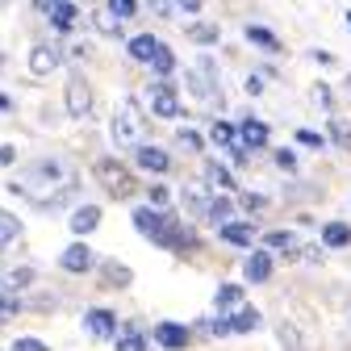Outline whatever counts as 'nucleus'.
I'll return each mask as SVG.
<instances>
[{
	"mask_svg": "<svg viewBox=\"0 0 351 351\" xmlns=\"http://www.w3.org/2000/svg\"><path fill=\"white\" fill-rule=\"evenodd\" d=\"M109 130H113V143L117 147H143V134H147V113H143V105L134 97H125L117 105Z\"/></svg>",
	"mask_w": 351,
	"mask_h": 351,
	"instance_id": "f257e3e1",
	"label": "nucleus"
},
{
	"mask_svg": "<svg viewBox=\"0 0 351 351\" xmlns=\"http://www.w3.org/2000/svg\"><path fill=\"white\" fill-rule=\"evenodd\" d=\"M93 176H97V184H101L109 197H117V201H125V197L138 193L134 171H130L121 159H97V163H93Z\"/></svg>",
	"mask_w": 351,
	"mask_h": 351,
	"instance_id": "f03ea898",
	"label": "nucleus"
},
{
	"mask_svg": "<svg viewBox=\"0 0 351 351\" xmlns=\"http://www.w3.org/2000/svg\"><path fill=\"white\" fill-rule=\"evenodd\" d=\"M189 93L201 101V105H222V93H217V67L209 59H197V67L189 71Z\"/></svg>",
	"mask_w": 351,
	"mask_h": 351,
	"instance_id": "7ed1b4c3",
	"label": "nucleus"
},
{
	"mask_svg": "<svg viewBox=\"0 0 351 351\" xmlns=\"http://www.w3.org/2000/svg\"><path fill=\"white\" fill-rule=\"evenodd\" d=\"M147 105H151L155 117H180V93H176L167 80H155L147 88Z\"/></svg>",
	"mask_w": 351,
	"mask_h": 351,
	"instance_id": "20e7f679",
	"label": "nucleus"
},
{
	"mask_svg": "<svg viewBox=\"0 0 351 351\" xmlns=\"http://www.w3.org/2000/svg\"><path fill=\"white\" fill-rule=\"evenodd\" d=\"M67 113L71 117H88V113H93V88H88V80L80 71L67 75Z\"/></svg>",
	"mask_w": 351,
	"mask_h": 351,
	"instance_id": "39448f33",
	"label": "nucleus"
},
{
	"mask_svg": "<svg viewBox=\"0 0 351 351\" xmlns=\"http://www.w3.org/2000/svg\"><path fill=\"white\" fill-rule=\"evenodd\" d=\"M151 339L159 347H167V351H184L193 343V330L180 326V322H159V326H151Z\"/></svg>",
	"mask_w": 351,
	"mask_h": 351,
	"instance_id": "423d86ee",
	"label": "nucleus"
},
{
	"mask_svg": "<svg viewBox=\"0 0 351 351\" xmlns=\"http://www.w3.org/2000/svg\"><path fill=\"white\" fill-rule=\"evenodd\" d=\"M93 263H97V255H93V247H88V243H71V247L59 255V268H63V272H71V276L93 272Z\"/></svg>",
	"mask_w": 351,
	"mask_h": 351,
	"instance_id": "0eeeda50",
	"label": "nucleus"
},
{
	"mask_svg": "<svg viewBox=\"0 0 351 351\" xmlns=\"http://www.w3.org/2000/svg\"><path fill=\"white\" fill-rule=\"evenodd\" d=\"M180 201H184V209H189L193 217H205V209H209V201H213V189H209L205 180H189V184L180 189Z\"/></svg>",
	"mask_w": 351,
	"mask_h": 351,
	"instance_id": "6e6552de",
	"label": "nucleus"
},
{
	"mask_svg": "<svg viewBox=\"0 0 351 351\" xmlns=\"http://www.w3.org/2000/svg\"><path fill=\"white\" fill-rule=\"evenodd\" d=\"M272 268H276V259H272V251H251L247 255V263H243V280H251V285H263L272 276Z\"/></svg>",
	"mask_w": 351,
	"mask_h": 351,
	"instance_id": "1a4fd4ad",
	"label": "nucleus"
},
{
	"mask_svg": "<svg viewBox=\"0 0 351 351\" xmlns=\"http://www.w3.org/2000/svg\"><path fill=\"white\" fill-rule=\"evenodd\" d=\"M234 143H239L243 151H259V147H268V125L255 121V117H247V121L234 130Z\"/></svg>",
	"mask_w": 351,
	"mask_h": 351,
	"instance_id": "9d476101",
	"label": "nucleus"
},
{
	"mask_svg": "<svg viewBox=\"0 0 351 351\" xmlns=\"http://www.w3.org/2000/svg\"><path fill=\"white\" fill-rule=\"evenodd\" d=\"M84 330L93 339H113L117 335V314L113 310H88L84 314Z\"/></svg>",
	"mask_w": 351,
	"mask_h": 351,
	"instance_id": "9b49d317",
	"label": "nucleus"
},
{
	"mask_svg": "<svg viewBox=\"0 0 351 351\" xmlns=\"http://www.w3.org/2000/svg\"><path fill=\"white\" fill-rule=\"evenodd\" d=\"M134 159H138V167H143V171H155V176H163V171L171 167V155H167L163 147H147V143H143V147H134Z\"/></svg>",
	"mask_w": 351,
	"mask_h": 351,
	"instance_id": "f8f14e48",
	"label": "nucleus"
},
{
	"mask_svg": "<svg viewBox=\"0 0 351 351\" xmlns=\"http://www.w3.org/2000/svg\"><path fill=\"white\" fill-rule=\"evenodd\" d=\"M59 63H63L59 47H47V42H42V47H34V51H29V71H34V75H51Z\"/></svg>",
	"mask_w": 351,
	"mask_h": 351,
	"instance_id": "ddd939ff",
	"label": "nucleus"
},
{
	"mask_svg": "<svg viewBox=\"0 0 351 351\" xmlns=\"http://www.w3.org/2000/svg\"><path fill=\"white\" fill-rule=\"evenodd\" d=\"M217 234H222L230 247H251L255 243V226L251 222H234V217H230L226 226H217Z\"/></svg>",
	"mask_w": 351,
	"mask_h": 351,
	"instance_id": "4468645a",
	"label": "nucleus"
},
{
	"mask_svg": "<svg viewBox=\"0 0 351 351\" xmlns=\"http://www.w3.org/2000/svg\"><path fill=\"white\" fill-rule=\"evenodd\" d=\"M247 42H251V47H259V51H268V55H280L285 51V42L268 25H247Z\"/></svg>",
	"mask_w": 351,
	"mask_h": 351,
	"instance_id": "2eb2a0df",
	"label": "nucleus"
},
{
	"mask_svg": "<svg viewBox=\"0 0 351 351\" xmlns=\"http://www.w3.org/2000/svg\"><path fill=\"white\" fill-rule=\"evenodd\" d=\"M97 226H101V209H97V205H80V209L71 213V234L84 239V234H93Z\"/></svg>",
	"mask_w": 351,
	"mask_h": 351,
	"instance_id": "dca6fc26",
	"label": "nucleus"
},
{
	"mask_svg": "<svg viewBox=\"0 0 351 351\" xmlns=\"http://www.w3.org/2000/svg\"><path fill=\"white\" fill-rule=\"evenodd\" d=\"M34 280H38L34 268H9L5 276H0V289H5V293H21V289H29Z\"/></svg>",
	"mask_w": 351,
	"mask_h": 351,
	"instance_id": "f3484780",
	"label": "nucleus"
},
{
	"mask_svg": "<svg viewBox=\"0 0 351 351\" xmlns=\"http://www.w3.org/2000/svg\"><path fill=\"white\" fill-rule=\"evenodd\" d=\"M201 180H205L209 189H226V193H234V171L222 167V163H205V176H201Z\"/></svg>",
	"mask_w": 351,
	"mask_h": 351,
	"instance_id": "a211bd4d",
	"label": "nucleus"
},
{
	"mask_svg": "<svg viewBox=\"0 0 351 351\" xmlns=\"http://www.w3.org/2000/svg\"><path fill=\"white\" fill-rule=\"evenodd\" d=\"M47 17H51V25H55L59 34H71V25H75V5H71V0H59Z\"/></svg>",
	"mask_w": 351,
	"mask_h": 351,
	"instance_id": "6ab92c4d",
	"label": "nucleus"
},
{
	"mask_svg": "<svg viewBox=\"0 0 351 351\" xmlns=\"http://www.w3.org/2000/svg\"><path fill=\"white\" fill-rule=\"evenodd\" d=\"M230 213H234V201H230V197H217V193H213V201H209L205 217H209L213 226H226V222H230Z\"/></svg>",
	"mask_w": 351,
	"mask_h": 351,
	"instance_id": "aec40b11",
	"label": "nucleus"
},
{
	"mask_svg": "<svg viewBox=\"0 0 351 351\" xmlns=\"http://www.w3.org/2000/svg\"><path fill=\"white\" fill-rule=\"evenodd\" d=\"M113 347H117V351H147V339H143L134 326H117V335H113Z\"/></svg>",
	"mask_w": 351,
	"mask_h": 351,
	"instance_id": "412c9836",
	"label": "nucleus"
},
{
	"mask_svg": "<svg viewBox=\"0 0 351 351\" xmlns=\"http://www.w3.org/2000/svg\"><path fill=\"white\" fill-rule=\"evenodd\" d=\"M234 305H243V285H222L213 293V310L222 314V310H234Z\"/></svg>",
	"mask_w": 351,
	"mask_h": 351,
	"instance_id": "4be33fe9",
	"label": "nucleus"
},
{
	"mask_svg": "<svg viewBox=\"0 0 351 351\" xmlns=\"http://www.w3.org/2000/svg\"><path fill=\"white\" fill-rule=\"evenodd\" d=\"M259 326V310H255V305H243V310L230 318V335H251Z\"/></svg>",
	"mask_w": 351,
	"mask_h": 351,
	"instance_id": "5701e85b",
	"label": "nucleus"
},
{
	"mask_svg": "<svg viewBox=\"0 0 351 351\" xmlns=\"http://www.w3.org/2000/svg\"><path fill=\"white\" fill-rule=\"evenodd\" d=\"M155 47H159V38H151V34H138V38H130V59H138V63H151Z\"/></svg>",
	"mask_w": 351,
	"mask_h": 351,
	"instance_id": "b1692460",
	"label": "nucleus"
},
{
	"mask_svg": "<svg viewBox=\"0 0 351 351\" xmlns=\"http://www.w3.org/2000/svg\"><path fill=\"white\" fill-rule=\"evenodd\" d=\"M189 38L201 42V47H213V42L222 38V25H213V21H193V25H189Z\"/></svg>",
	"mask_w": 351,
	"mask_h": 351,
	"instance_id": "393cba45",
	"label": "nucleus"
},
{
	"mask_svg": "<svg viewBox=\"0 0 351 351\" xmlns=\"http://www.w3.org/2000/svg\"><path fill=\"white\" fill-rule=\"evenodd\" d=\"M322 243L326 247H351V226L347 222H326L322 226Z\"/></svg>",
	"mask_w": 351,
	"mask_h": 351,
	"instance_id": "a878e982",
	"label": "nucleus"
},
{
	"mask_svg": "<svg viewBox=\"0 0 351 351\" xmlns=\"http://www.w3.org/2000/svg\"><path fill=\"white\" fill-rule=\"evenodd\" d=\"M151 67L159 71V80H167V75L176 71V55H171V47H163V42H159L155 55H151Z\"/></svg>",
	"mask_w": 351,
	"mask_h": 351,
	"instance_id": "bb28decb",
	"label": "nucleus"
},
{
	"mask_svg": "<svg viewBox=\"0 0 351 351\" xmlns=\"http://www.w3.org/2000/svg\"><path fill=\"white\" fill-rule=\"evenodd\" d=\"M93 21H97V29H101L105 38H121V21H117V17H113V13H109L105 5H101V9L93 13Z\"/></svg>",
	"mask_w": 351,
	"mask_h": 351,
	"instance_id": "cd10ccee",
	"label": "nucleus"
},
{
	"mask_svg": "<svg viewBox=\"0 0 351 351\" xmlns=\"http://www.w3.org/2000/svg\"><path fill=\"white\" fill-rule=\"evenodd\" d=\"M101 276H105V285H130V280H134V272H130L125 268V263H105V268H101Z\"/></svg>",
	"mask_w": 351,
	"mask_h": 351,
	"instance_id": "c85d7f7f",
	"label": "nucleus"
},
{
	"mask_svg": "<svg viewBox=\"0 0 351 351\" xmlns=\"http://www.w3.org/2000/svg\"><path fill=\"white\" fill-rule=\"evenodd\" d=\"M209 143L213 147H234V125L230 121H213L209 125Z\"/></svg>",
	"mask_w": 351,
	"mask_h": 351,
	"instance_id": "c756f323",
	"label": "nucleus"
},
{
	"mask_svg": "<svg viewBox=\"0 0 351 351\" xmlns=\"http://www.w3.org/2000/svg\"><path fill=\"white\" fill-rule=\"evenodd\" d=\"M289 247H297V239H293L289 230H272V234H263V251H289Z\"/></svg>",
	"mask_w": 351,
	"mask_h": 351,
	"instance_id": "7c9ffc66",
	"label": "nucleus"
},
{
	"mask_svg": "<svg viewBox=\"0 0 351 351\" xmlns=\"http://www.w3.org/2000/svg\"><path fill=\"white\" fill-rule=\"evenodd\" d=\"M17 234H21V222H17L13 213H5V209H0V247H5V243H13Z\"/></svg>",
	"mask_w": 351,
	"mask_h": 351,
	"instance_id": "2f4dec72",
	"label": "nucleus"
},
{
	"mask_svg": "<svg viewBox=\"0 0 351 351\" xmlns=\"http://www.w3.org/2000/svg\"><path fill=\"white\" fill-rule=\"evenodd\" d=\"M330 138H335L339 147H347V151H351V121H343V117H330Z\"/></svg>",
	"mask_w": 351,
	"mask_h": 351,
	"instance_id": "473e14b6",
	"label": "nucleus"
},
{
	"mask_svg": "<svg viewBox=\"0 0 351 351\" xmlns=\"http://www.w3.org/2000/svg\"><path fill=\"white\" fill-rule=\"evenodd\" d=\"M117 21H125V17H134L138 13V0H109V5H105Z\"/></svg>",
	"mask_w": 351,
	"mask_h": 351,
	"instance_id": "72a5a7b5",
	"label": "nucleus"
},
{
	"mask_svg": "<svg viewBox=\"0 0 351 351\" xmlns=\"http://www.w3.org/2000/svg\"><path fill=\"white\" fill-rule=\"evenodd\" d=\"M297 143L310 147V151H322L326 147V134H318V130H297Z\"/></svg>",
	"mask_w": 351,
	"mask_h": 351,
	"instance_id": "f704fd0d",
	"label": "nucleus"
},
{
	"mask_svg": "<svg viewBox=\"0 0 351 351\" xmlns=\"http://www.w3.org/2000/svg\"><path fill=\"white\" fill-rule=\"evenodd\" d=\"M176 143H180V147H184V151H201V147H205V138H201V134H197V130H189V125H184V130H180V134H176Z\"/></svg>",
	"mask_w": 351,
	"mask_h": 351,
	"instance_id": "c9c22d12",
	"label": "nucleus"
},
{
	"mask_svg": "<svg viewBox=\"0 0 351 351\" xmlns=\"http://www.w3.org/2000/svg\"><path fill=\"white\" fill-rule=\"evenodd\" d=\"M205 330H209L213 339H230V318H226V314H217L213 322H205Z\"/></svg>",
	"mask_w": 351,
	"mask_h": 351,
	"instance_id": "e433bc0d",
	"label": "nucleus"
},
{
	"mask_svg": "<svg viewBox=\"0 0 351 351\" xmlns=\"http://www.w3.org/2000/svg\"><path fill=\"white\" fill-rule=\"evenodd\" d=\"M21 310V301L13 297V293H5V289H0V318H13Z\"/></svg>",
	"mask_w": 351,
	"mask_h": 351,
	"instance_id": "4c0bfd02",
	"label": "nucleus"
},
{
	"mask_svg": "<svg viewBox=\"0 0 351 351\" xmlns=\"http://www.w3.org/2000/svg\"><path fill=\"white\" fill-rule=\"evenodd\" d=\"M147 197H151V209H167V201H171V193H167L163 184H151Z\"/></svg>",
	"mask_w": 351,
	"mask_h": 351,
	"instance_id": "58836bf2",
	"label": "nucleus"
},
{
	"mask_svg": "<svg viewBox=\"0 0 351 351\" xmlns=\"http://www.w3.org/2000/svg\"><path fill=\"white\" fill-rule=\"evenodd\" d=\"M239 201H243V209H247V213H259V209H268V197H259V193H243Z\"/></svg>",
	"mask_w": 351,
	"mask_h": 351,
	"instance_id": "ea45409f",
	"label": "nucleus"
},
{
	"mask_svg": "<svg viewBox=\"0 0 351 351\" xmlns=\"http://www.w3.org/2000/svg\"><path fill=\"white\" fill-rule=\"evenodd\" d=\"M276 167H280V171H289V176H293V171H297V155H293V151H289V147H280V151H276Z\"/></svg>",
	"mask_w": 351,
	"mask_h": 351,
	"instance_id": "a19ab883",
	"label": "nucleus"
},
{
	"mask_svg": "<svg viewBox=\"0 0 351 351\" xmlns=\"http://www.w3.org/2000/svg\"><path fill=\"white\" fill-rule=\"evenodd\" d=\"M314 101H318L322 109H335V93H330L326 84H314Z\"/></svg>",
	"mask_w": 351,
	"mask_h": 351,
	"instance_id": "79ce46f5",
	"label": "nucleus"
},
{
	"mask_svg": "<svg viewBox=\"0 0 351 351\" xmlns=\"http://www.w3.org/2000/svg\"><path fill=\"white\" fill-rule=\"evenodd\" d=\"M147 9H151L155 17H171V13H176V5H171V0H147Z\"/></svg>",
	"mask_w": 351,
	"mask_h": 351,
	"instance_id": "37998d69",
	"label": "nucleus"
},
{
	"mask_svg": "<svg viewBox=\"0 0 351 351\" xmlns=\"http://www.w3.org/2000/svg\"><path fill=\"white\" fill-rule=\"evenodd\" d=\"M13 351H51V347L42 343V339H17V343H13Z\"/></svg>",
	"mask_w": 351,
	"mask_h": 351,
	"instance_id": "c03bdc74",
	"label": "nucleus"
},
{
	"mask_svg": "<svg viewBox=\"0 0 351 351\" xmlns=\"http://www.w3.org/2000/svg\"><path fill=\"white\" fill-rule=\"evenodd\" d=\"M176 9H184V13H201V0H171Z\"/></svg>",
	"mask_w": 351,
	"mask_h": 351,
	"instance_id": "a18cd8bd",
	"label": "nucleus"
},
{
	"mask_svg": "<svg viewBox=\"0 0 351 351\" xmlns=\"http://www.w3.org/2000/svg\"><path fill=\"white\" fill-rule=\"evenodd\" d=\"M17 159V147H0V167H9Z\"/></svg>",
	"mask_w": 351,
	"mask_h": 351,
	"instance_id": "49530a36",
	"label": "nucleus"
},
{
	"mask_svg": "<svg viewBox=\"0 0 351 351\" xmlns=\"http://www.w3.org/2000/svg\"><path fill=\"white\" fill-rule=\"evenodd\" d=\"M247 93H251V97L263 93V80H259V75H247Z\"/></svg>",
	"mask_w": 351,
	"mask_h": 351,
	"instance_id": "de8ad7c7",
	"label": "nucleus"
},
{
	"mask_svg": "<svg viewBox=\"0 0 351 351\" xmlns=\"http://www.w3.org/2000/svg\"><path fill=\"white\" fill-rule=\"evenodd\" d=\"M55 5H59V0H34V9H38V13H51Z\"/></svg>",
	"mask_w": 351,
	"mask_h": 351,
	"instance_id": "09e8293b",
	"label": "nucleus"
},
{
	"mask_svg": "<svg viewBox=\"0 0 351 351\" xmlns=\"http://www.w3.org/2000/svg\"><path fill=\"white\" fill-rule=\"evenodd\" d=\"M9 109H13V101H9L5 93H0V113H9Z\"/></svg>",
	"mask_w": 351,
	"mask_h": 351,
	"instance_id": "8fccbe9b",
	"label": "nucleus"
},
{
	"mask_svg": "<svg viewBox=\"0 0 351 351\" xmlns=\"http://www.w3.org/2000/svg\"><path fill=\"white\" fill-rule=\"evenodd\" d=\"M0 67H5V55H0Z\"/></svg>",
	"mask_w": 351,
	"mask_h": 351,
	"instance_id": "3c124183",
	"label": "nucleus"
}]
</instances>
